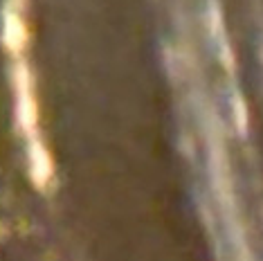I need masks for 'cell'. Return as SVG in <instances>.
<instances>
[{"label":"cell","mask_w":263,"mask_h":261,"mask_svg":"<svg viewBox=\"0 0 263 261\" xmlns=\"http://www.w3.org/2000/svg\"><path fill=\"white\" fill-rule=\"evenodd\" d=\"M52 174V164H50V158H47L45 149L41 144H34L32 149V176L34 180L39 182V185H43V182L50 178Z\"/></svg>","instance_id":"cell-1"}]
</instances>
